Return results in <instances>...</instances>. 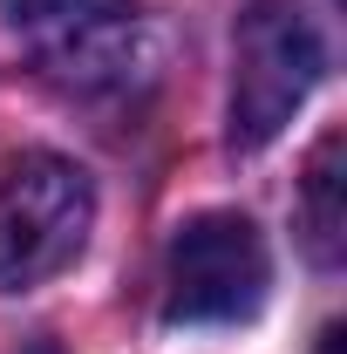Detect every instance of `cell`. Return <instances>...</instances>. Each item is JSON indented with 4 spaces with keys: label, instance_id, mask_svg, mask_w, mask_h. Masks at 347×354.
<instances>
[{
    "label": "cell",
    "instance_id": "cell-7",
    "mask_svg": "<svg viewBox=\"0 0 347 354\" xmlns=\"http://www.w3.org/2000/svg\"><path fill=\"white\" fill-rule=\"evenodd\" d=\"M21 354H62V348H55V341H41V348H21Z\"/></svg>",
    "mask_w": 347,
    "mask_h": 354
},
{
    "label": "cell",
    "instance_id": "cell-1",
    "mask_svg": "<svg viewBox=\"0 0 347 354\" xmlns=\"http://www.w3.org/2000/svg\"><path fill=\"white\" fill-rule=\"evenodd\" d=\"M95 225V184L82 164L28 150L0 177V293L48 286L55 272L82 259Z\"/></svg>",
    "mask_w": 347,
    "mask_h": 354
},
{
    "label": "cell",
    "instance_id": "cell-5",
    "mask_svg": "<svg viewBox=\"0 0 347 354\" xmlns=\"http://www.w3.org/2000/svg\"><path fill=\"white\" fill-rule=\"evenodd\" d=\"M300 212H306V245L313 259L334 266L341 259V130H327L306 157V177H300Z\"/></svg>",
    "mask_w": 347,
    "mask_h": 354
},
{
    "label": "cell",
    "instance_id": "cell-4",
    "mask_svg": "<svg viewBox=\"0 0 347 354\" xmlns=\"http://www.w3.org/2000/svg\"><path fill=\"white\" fill-rule=\"evenodd\" d=\"M0 35L28 48L55 82L130 88L143 62V7L136 0H0Z\"/></svg>",
    "mask_w": 347,
    "mask_h": 354
},
{
    "label": "cell",
    "instance_id": "cell-3",
    "mask_svg": "<svg viewBox=\"0 0 347 354\" xmlns=\"http://www.w3.org/2000/svg\"><path fill=\"white\" fill-rule=\"evenodd\" d=\"M272 259L245 212H198L177 225L164 259V320L171 327H238L265 307Z\"/></svg>",
    "mask_w": 347,
    "mask_h": 354
},
{
    "label": "cell",
    "instance_id": "cell-2",
    "mask_svg": "<svg viewBox=\"0 0 347 354\" xmlns=\"http://www.w3.org/2000/svg\"><path fill=\"white\" fill-rule=\"evenodd\" d=\"M327 75V41L293 0H252L232 35V150H265Z\"/></svg>",
    "mask_w": 347,
    "mask_h": 354
},
{
    "label": "cell",
    "instance_id": "cell-6",
    "mask_svg": "<svg viewBox=\"0 0 347 354\" xmlns=\"http://www.w3.org/2000/svg\"><path fill=\"white\" fill-rule=\"evenodd\" d=\"M320 354H341V320H334V327L320 334Z\"/></svg>",
    "mask_w": 347,
    "mask_h": 354
}]
</instances>
